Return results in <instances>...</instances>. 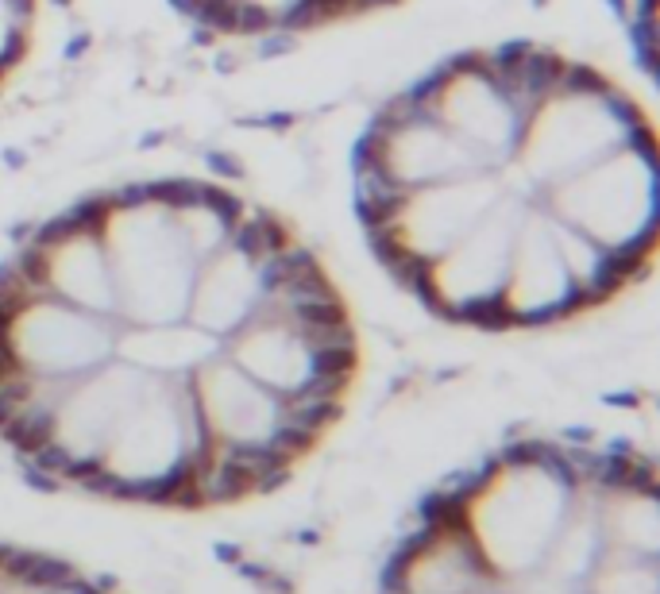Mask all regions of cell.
I'll list each match as a JSON object with an SVG mask.
<instances>
[{
  "mask_svg": "<svg viewBox=\"0 0 660 594\" xmlns=\"http://www.w3.org/2000/svg\"><path fill=\"white\" fill-rule=\"evenodd\" d=\"M35 0H0V78L20 62V54L32 35Z\"/></svg>",
  "mask_w": 660,
  "mask_h": 594,
  "instance_id": "21",
  "label": "cell"
},
{
  "mask_svg": "<svg viewBox=\"0 0 660 594\" xmlns=\"http://www.w3.org/2000/svg\"><path fill=\"white\" fill-rule=\"evenodd\" d=\"M533 205L518 190H502V197L491 205V212L444 251L437 263H429L410 286L425 297L448 321L464 325H498V306L506 294L510 259L518 243V228L525 221V209Z\"/></svg>",
  "mask_w": 660,
  "mask_h": 594,
  "instance_id": "13",
  "label": "cell"
},
{
  "mask_svg": "<svg viewBox=\"0 0 660 594\" xmlns=\"http://www.w3.org/2000/svg\"><path fill=\"white\" fill-rule=\"evenodd\" d=\"M541 209L637 274L656 248V139L653 127L599 163L549 185Z\"/></svg>",
  "mask_w": 660,
  "mask_h": 594,
  "instance_id": "6",
  "label": "cell"
},
{
  "mask_svg": "<svg viewBox=\"0 0 660 594\" xmlns=\"http://www.w3.org/2000/svg\"><path fill=\"white\" fill-rule=\"evenodd\" d=\"M224 355L286 401L333 410L344 394L355 371L352 316L333 278L301 243L263 309L224 340Z\"/></svg>",
  "mask_w": 660,
  "mask_h": 594,
  "instance_id": "1",
  "label": "cell"
},
{
  "mask_svg": "<svg viewBox=\"0 0 660 594\" xmlns=\"http://www.w3.org/2000/svg\"><path fill=\"white\" fill-rule=\"evenodd\" d=\"M599 502V521L607 548H622V552L637 556H656V537H660V517H656V495L645 483H602L595 486Z\"/></svg>",
  "mask_w": 660,
  "mask_h": 594,
  "instance_id": "18",
  "label": "cell"
},
{
  "mask_svg": "<svg viewBox=\"0 0 660 594\" xmlns=\"http://www.w3.org/2000/svg\"><path fill=\"white\" fill-rule=\"evenodd\" d=\"M205 459L190 382L155 379L105 444L90 479L127 498H170L174 490L193 486Z\"/></svg>",
  "mask_w": 660,
  "mask_h": 594,
  "instance_id": "7",
  "label": "cell"
},
{
  "mask_svg": "<svg viewBox=\"0 0 660 594\" xmlns=\"http://www.w3.org/2000/svg\"><path fill=\"white\" fill-rule=\"evenodd\" d=\"M0 594H85V587L42 563H0Z\"/></svg>",
  "mask_w": 660,
  "mask_h": 594,
  "instance_id": "20",
  "label": "cell"
},
{
  "mask_svg": "<svg viewBox=\"0 0 660 594\" xmlns=\"http://www.w3.org/2000/svg\"><path fill=\"white\" fill-rule=\"evenodd\" d=\"M580 309H587V297L568 267L561 224L541 209V201H533L518 228V243H514L498 325H552Z\"/></svg>",
  "mask_w": 660,
  "mask_h": 594,
  "instance_id": "15",
  "label": "cell"
},
{
  "mask_svg": "<svg viewBox=\"0 0 660 594\" xmlns=\"http://www.w3.org/2000/svg\"><path fill=\"white\" fill-rule=\"evenodd\" d=\"M502 190H506L502 170L471 174V178L360 201V216L382 263L413 282L491 212Z\"/></svg>",
  "mask_w": 660,
  "mask_h": 594,
  "instance_id": "9",
  "label": "cell"
},
{
  "mask_svg": "<svg viewBox=\"0 0 660 594\" xmlns=\"http://www.w3.org/2000/svg\"><path fill=\"white\" fill-rule=\"evenodd\" d=\"M491 579L460 521L433 525L394 568V594H476Z\"/></svg>",
  "mask_w": 660,
  "mask_h": 594,
  "instance_id": "16",
  "label": "cell"
},
{
  "mask_svg": "<svg viewBox=\"0 0 660 594\" xmlns=\"http://www.w3.org/2000/svg\"><path fill=\"white\" fill-rule=\"evenodd\" d=\"M151 379L155 374L112 355L108 363L54 390L42 421L20 448L39 456L51 471L70 475V479H90L105 444L112 440L124 413L139 401Z\"/></svg>",
  "mask_w": 660,
  "mask_h": 594,
  "instance_id": "12",
  "label": "cell"
},
{
  "mask_svg": "<svg viewBox=\"0 0 660 594\" xmlns=\"http://www.w3.org/2000/svg\"><path fill=\"white\" fill-rule=\"evenodd\" d=\"M12 274L27 286L42 289V294L66 301V306L120 321L117 286H112V270L105 259V243H100L93 205L54 216L35 240L24 243Z\"/></svg>",
  "mask_w": 660,
  "mask_h": 594,
  "instance_id": "14",
  "label": "cell"
},
{
  "mask_svg": "<svg viewBox=\"0 0 660 594\" xmlns=\"http://www.w3.org/2000/svg\"><path fill=\"white\" fill-rule=\"evenodd\" d=\"M221 352H224V344L190 321L120 325V332H117V359H124V363H132L147 374H159V379L190 382Z\"/></svg>",
  "mask_w": 660,
  "mask_h": 594,
  "instance_id": "17",
  "label": "cell"
},
{
  "mask_svg": "<svg viewBox=\"0 0 660 594\" xmlns=\"http://www.w3.org/2000/svg\"><path fill=\"white\" fill-rule=\"evenodd\" d=\"M297 240L267 209H243L236 228L197 267L185 321L221 344L243 328L270 297Z\"/></svg>",
  "mask_w": 660,
  "mask_h": 594,
  "instance_id": "11",
  "label": "cell"
},
{
  "mask_svg": "<svg viewBox=\"0 0 660 594\" xmlns=\"http://www.w3.org/2000/svg\"><path fill=\"white\" fill-rule=\"evenodd\" d=\"M471 174H491V163L448 124H440L413 90L391 100L355 147L360 201L471 178Z\"/></svg>",
  "mask_w": 660,
  "mask_h": 594,
  "instance_id": "10",
  "label": "cell"
},
{
  "mask_svg": "<svg viewBox=\"0 0 660 594\" xmlns=\"http://www.w3.org/2000/svg\"><path fill=\"white\" fill-rule=\"evenodd\" d=\"M580 594H656V556L607 548L583 579Z\"/></svg>",
  "mask_w": 660,
  "mask_h": 594,
  "instance_id": "19",
  "label": "cell"
},
{
  "mask_svg": "<svg viewBox=\"0 0 660 594\" xmlns=\"http://www.w3.org/2000/svg\"><path fill=\"white\" fill-rule=\"evenodd\" d=\"M97 228L117 286L120 325L185 321L201 251L178 209L174 182H147L100 197Z\"/></svg>",
  "mask_w": 660,
  "mask_h": 594,
  "instance_id": "2",
  "label": "cell"
},
{
  "mask_svg": "<svg viewBox=\"0 0 660 594\" xmlns=\"http://www.w3.org/2000/svg\"><path fill=\"white\" fill-rule=\"evenodd\" d=\"M120 321L42 294L16 274L0 278V379L70 382L117 355Z\"/></svg>",
  "mask_w": 660,
  "mask_h": 594,
  "instance_id": "8",
  "label": "cell"
},
{
  "mask_svg": "<svg viewBox=\"0 0 660 594\" xmlns=\"http://www.w3.org/2000/svg\"><path fill=\"white\" fill-rule=\"evenodd\" d=\"M571 498L576 479L561 456L544 448H518L483 471V479L464 495L456 521L486 571L518 583L541 575Z\"/></svg>",
  "mask_w": 660,
  "mask_h": 594,
  "instance_id": "3",
  "label": "cell"
},
{
  "mask_svg": "<svg viewBox=\"0 0 660 594\" xmlns=\"http://www.w3.org/2000/svg\"><path fill=\"white\" fill-rule=\"evenodd\" d=\"M641 132H649V124L622 85L583 62L561 58L552 78L529 100L518 151L506 166L518 170L541 197L549 185L587 170Z\"/></svg>",
  "mask_w": 660,
  "mask_h": 594,
  "instance_id": "4",
  "label": "cell"
},
{
  "mask_svg": "<svg viewBox=\"0 0 660 594\" xmlns=\"http://www.w3.org/2000/svg\"><path fill=\"white\" fill-rule=\"evenodd\" d=\"M506 594H580V590L576 587H564V583H552V579H544V575H529V579L510 583Z\"/></svg>",
  "mask_w": 660,
  "mask_h": 594,
  "instance_id": "22",
  "label": "cell"
},
{
  "mask_svg": "<svg viewBox=\"0 0 660 594\" xmlns=\"http://www.w3.org/2000/svg\"><path fill=\"white\" fill-rule=\"evenodd\" d=\"M561 58L564 54L544 47L471 51L444 62L413 93L440 124L471 143L491 170H502L514 163L529 100L552 78Z\"/></svg>",
  "mask_w": 660,
  "mask_h": 594,
  "instance_id": "5",
  "label": "cell"
}]
</instances>
